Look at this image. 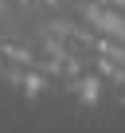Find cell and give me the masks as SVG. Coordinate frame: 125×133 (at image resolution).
<instances>
[{
  "mask_svg": "<svg viewBox=\"0 0 125 133\" xmlns=\"http://www.w3.org/2000/svg\"><path fill=\"white\" fill-rule=\"evenodd\" d=\"M90 16H94V24H102L106 31H117V35H125V20H121V16H113V12H102V8H90Z\"/></svg>",
  "mask_w": 125,
  "mask_h": 133,
  "instance_id": "obj_1",
  "label": "cell"
}]
</instances>
